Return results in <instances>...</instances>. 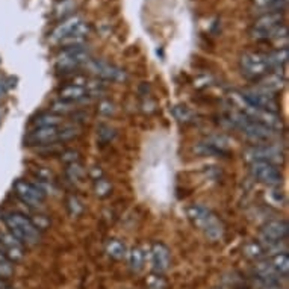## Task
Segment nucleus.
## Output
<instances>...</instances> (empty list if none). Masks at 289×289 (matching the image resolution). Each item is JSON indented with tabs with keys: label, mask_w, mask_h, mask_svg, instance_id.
I'll use <instances>...</instances> for the list:
<instances>
[{
	"label": "nucleus",
	"mask_w": 289,
	"mask_h": 289,
	"mask_svg": "<svg viewBox=\"0 0 289 289\" xmlns=\"http://www.w3.org/2000/svg\"><path fill=\"white\" fill-rule=\"evenodd\" d=\"M2 220L8 227L9 233L18 239L23 245H35L41 241L39 230L33 225L32 220H29L26 215L18 212H5L2 215Z\"/></svg>",
	"instance_id": "obj_1"
},
{
	"label": "nucleus",
	"mask_w": 289,
	"mask_h": 289,
	"mask_svg": "<svg viewBox=\"0 0 289 289\" xmlns=\"http://www.w3.org/2000/svg\"><path fill=\"white\" fill-rule=\"evenodd\" d=\"M187 215L195 227H198L206 233V236L211 241H218L223 236L224 229L221 221L208 208L201 204H193L187 209Z\"/></svg>",
	"instance_id": "obj_2"
},
{
	"label": "nucleus",
	"mask_w": 289,
	"mask_h": 289,
	"mask_svg": "<svg viewBox=\"0 0 289 289\" xmlns=\"http://www.w3.org/2000/svg\"><path fill=\"white\" fill-rule=\"evenodd\" d=\"M230 121L239 129L249 139L255 141V142H262V141H268L273 138L274 132L270 129L263 128L262 125H259L256 121H253L252 118H249L245 114L242 112H235L230 115Z\"/></svg>",
	"instance_id": "obj_3"
},
{
	"label": "nucleus",
	"mask_w": 289,
	"mask_h": 289,
	"mask_svg": "<svg viewBox=\"0 0 289 289\" xmlns=\"http://www.w3.org/2000/svg\"><path fill=\"white\" fill-rule=\"evenodd\" d=\"M91 58V53L87 47L84 46H76V47H67L64 52L56 58V68L58 70H74L80 64L88 63Z\"/></svg>",
	"instance_id": "obj_4"
},
{
	"label": "nucleus",
	"mask_w": 289,
	"mask_h": 289,
	"mask_svg": "<svg viewBox=\"0 0 289 289\" xmlns=\"http://www.w3.org/2000/svg\"><path fill=\"white\" fill-rule=\"evenodd\" d=\"M289 232V225L285 220H273L268 221L260 230V239L262 245H268V249H273L283 242L286 239Z\"/></svg>",
	"instance_id": "obj_5"
},
{
	"label": "nucleus",
	"mask_w": 289,
	"mask_h": 289,
	"mask_svg": "<svg viewBox=\"0 0 289 289\" xmlns=\"http://www.w3.org/2000/svg\"><path fill=\"white\" fill-rule=\"evenodd\" d=\"M242 98L247 101L249 106H253L256 109H263V111H270V112H276L279 111V101L274 94L266 93L260 88H253V90H245L241 93Z\"/></svg>",
	"instance_id": "obj_6"
},
{
	"label": "nucleus",
	"mask_w": 289,
	"mask_h": 289,
	"mask_svg": "<svg viewBox=\"0 0 289 289\" xmlns=\"http://www.w3.org/2000/svg\"><path fill=\"white\" fill-rule=\"evenodd\" d=\"M241 70L250 79H262L270 73L268 65L265 61V55L260 53H244L241 56Z\"/></svg>",
	"instance_id": "obj_7"
},
{
	"label": "nucleus",
	"mask_w": 289,
	"mask_h": 289,
	"mask_svg": "<svg viewBox=\"0 0 289 289\" xmlns=\"http://www.w3.org/2000/svg\"><path fill=\"white\" fill-rule=\"evenodd\" d=\"M14 191L23 203H26L31 208H39L46 198V194L39 187H35L33 183H29L26 180H17L14 183Z\"/></svg>",
	"instance_id": "obj_8"
},
{
	"label": "nucleus",
	"mask_w": 289,
	"mask_h": 289,
	"mask_svg": "<svg viewBox=\"0 0 289 289\" xmlns=\"http://www.w3.org/2000/svg\"><path fill=\"white\" fill-rule=\"evenodd\" d=\"M247 161L250 162H270V163H282L283 161V153L279 147L273 144H265V146H256L247 150L245 153Z\"/></svg>",
	"instance_id": "obj_9"
},
{
	"label": "nucleus",
	"mask_w": 289,
	"mask_h": 289,
	"mask_svg": "<svg viewBox=\"0 0 289 289\" xmlns=\"http://www.w3.org/2000/svg\"><path fill=\"white\" fill-rule=\"evenodd\" d=\"M253 177L266 185H279L282 182V173L277 165L270 162H252L250 168Z\"/></svg>",
	"instance_id": "obj_10"
},
{
	"label": "nucleus",
	"mask_w": 289,
	"mask_h": 289,
	"mask_svg": "<svg viewBox=\"0 0 289 289\" xmlns=\"http://www.w3.org/2000/svg\"><path fill=\"white\" fill-rule=\"evenodd\" d=\"M283 14L282 12H265L262 14L255 23V28L252 31V36L256 39H268L270 32L282 25Z\"/></svg>",
	"instance_id": "obj_11"
},
{
	"label": "nucleus",
	"mask_w": 289,
	"mask_h": 289,
	"mask_svg": "<svg viewBox=\"0 0 289 289\" xmlns=\"http://www.w3.org/2000/svg\"><path fill=\"white\" fill-rule=\"evenodd\" d=\"M0 244L3 247V252L8 257V260L20 262L25 257V250L23 244L15 239L11 233H0Z\"/></svg>",
	"instance_id": "obj_12"
},
{
	"label": "nucleus",
	"mask_w": 289,
	"mask_h": 289,
	"mask_svg": "<svg viewBox=\"0 0 289 289\" xmlns=\"http://www.w3.org/2000/svg\"><path fill=\"white\" fill-rule=\"evenodd\" d=\"M59 128H36L28 136L29 146H52L58 141Z\"/></svg>",
	"instance_id": "obj_13"
},
{
	"label": "nucleus",
	"mask_w": 289,
	"mask_h": 289,
	"mask_svg": "<svg viewBox=\"0 0 289 289\" xmlns=\"http://www.w3.org/2000/svg\"><path fill=\"white\" fill-rule=\"evenodd\" d=\"M152 265L158 274L165 273L170 266V252L161 242L152 245Z\"/></svg>",
	"instance_id": "obj_14"
},
{
	"label": "nucleus",
	"mask_w": 289,
	"mask_h": 289,
	"mask_svg": "<svg viewBox=\"0 0 289 289\" xmlns=\"http://www.w3.org/2000/svg\"><path fill=\"white\" fill-rule=\"evenodd\" d=\"M87 96H90V91L87 88V82L85 84H70V85H65L64 88L59 90V98L64 100V101H68V103L80 101Z\"/></svg>",
	"instance_id": "obj_15"
},
{
	"label": "nucleus",
	"mask_w": 289,
	"mask_h": 289,
	"mask_svg": "<svg viewBox=\"0 0 289 289\" xmlns=\"http://www.w3.org/2000/svg\"><path fill=\"white\" fill-rule=\"evenodd\" d=\"M288 58L289 53L286 47L277 49V50L265 55V61H266L270 73H279V74H282V71L285 70V67L288 64Z\"/></svg>",
	"instance_id": "obj_16"
},
{
	"label": "nucleus",
	"mask_w": 289,
	"mask_h": 289,
	"mask_svg": "<svg viewBox=\"0 0 289 289\" xmlns=\"http://www.w3.org/2000/svg\"><path fill=\"white\" fill-rule=\"evenodd\" d=\"M91 68L93 71L96 73L97 76H100L101 79L105 80H112V82H117V80H123L125 79V73L114 67V65L105 64V63H93L91 64Z\"/></svg>",
	"instance_id": "obj_17"
},
{
	"label": "nucleus",
	"mask_w": 289,
	"mask_h": 289,
	"mask_svg": "<svg viewBox=\"0 0 289 289\" xmlns=\"http://www.w3.org/2000/svg\"><path fill=\"white\" fill-rule=\"evenodd\" d=\"M286 84V79L279 74V73H268L265 74L262 79H260V84L257 88L266 91V93H271V94H276L277 91H280Z\"/></svg>",
	"instance_id": "obj_18"
},
{
	"label": "nucleus",
	"mask_w": 289,
	"mask_h": 289,
	"mask_svg": "<svg viewBox=\"0 0 289 289\" xmlns=\"http://www.w3.org/2000/svg\"><path fill=\"white\" fill-rule=\"evenodd\" d=\"M79 22H82L79 17H71V18L63 22V23L53 31V33H52V39H53V41H61V39H64L65 36H68L70 33L73 32V29L77 26Z\"/></svg>",
	"instance_id": "obj_19"
},
{
	"label": "nucleus",
	"mask_w": 289,
	"mask_h": 289,
	"mask_svg": "<svg viewBox=\"0 0 289 289\" xmlns=\"http://www.w3.org/2000/svg\"><path fill=\"white\" fill-rule=\"evenodd\" d=\"M270 263H271V266L276 270V273H277L279 276H286V274H288L289 257L285 252H283V253H277V255H274V256L271 257Z\"/></svg>",
	"instance_id": "obj_20"
},
{
	"label": "nucleus",
	"mask_w": 289,
	"mask_h": 289,
	"mask_svg": "<svg viewBox=\"0 0 289 289\" xmlns=\"http://www.w3.org/2000/svg\"><path fill=\"white\" fill-rule=\"evenodd\" d=\"M63 118L58 114L53 112H47V114H41L36 120H35V126L36 128H58L61 125Z\"/></svg>",
	"instance_id": "obj_21"
},
{
	"label": "nucleus",
	"mask_w": 289,
	"mask_h": 289,
	"mask_svg": "<svg viewBox=\"0 0 289 289\" xmlns=\"http://www.w3.org/2000/svg\"><path fill=\"white\" fill-rule=\"evenodd\" d=\"M128 259L130 268H132L135 273H138V271L142 270V266H144V253L141 252L139 247H133V249L129 252Z\"/></svg>",
	"instance_id": "obj_22"
},
{
	"label": "nucleus",
	"mask_w": 289,
	"mask_h": 289,
	"mask_svg": "<svg viewBox=\"0 0 289 289\" xmlns=\"http://www.w3.org/2000/svg\"><path fill=\"white\" fill-rule=\"evenodd\" d=\"M244 255L249 257V259H255L259 260L265 256V247L259 242H249L245 247H244Z\"/></svg>",
	"instance_id": "obj_23"
},
{
	"label": "nucleus",
	"mask_w": 289,
	"mask_h": 289,
	"mask_svg": "<svg viewBox=\"0 0 289 289\" xmlns=\"http://www.w3.org/2000/svg\"><path fill=\"white\" fill-rule=\"evenodd\" d=\"M106 252H108L109 256L114 257V259H123L126 256V247L120 241H115V239L108 244Z\"/></svg>",
	"instance_id": "obj_24"
},
{
	"label": "nucleus",
	"mask_w": 289,
	"mask_h": 289,
	"mask_svg": "<svg viewBox=\"0 0 289 289\" xmlns=\"http://www.w3.org/2000/svg\"><path fill=\"white\" fill-rule=\"evenodd\" d=\"M67 176L70 177V180L79 182V180L85 176V171H84V168L76 162V163H70V165H68V168H67Z\"/></svg>",
	"instance_id": "obj_25"
},
{
	"label": "nucleus",
	"mask_w": 289,
	"mask_h": 289,
	"mask_svg": "<svg viewBox=\"0 0 289 289\" xmlns=\"http://www.w3.org/2000/svg\"><path fill=\"white\" fill-rule=\"evenodd\" d=\"M173 114H174V117L179 120V121H191V118L194 117V114L190 111V108H187V106H174L173 108Z\"/></svg>",
	"instance_id": "obj_26"
},
{
	"label": "nucleus",
	"mask_w": 289,
	"mask_h": 289,
	"mask_svg": "<svg viewBox=\"0 0 289 289\" xmlns=\"http://www.w3.org/2000/svg\"><path fill=\"white\" fill-rule=\"evenodd\" d=\"M67 204H68V211H70V214H71L73 217L80 215L82 211H84V206H82V203H80V200H79L77 197H73V195H71V197L68 198Z\"/></svg>",
	"instance_id": "obj_27"
},
{
	"label": "nucleus",
	"mask_w": 289,
	"mask_h": 289,
	"mask_svg": "<svg viewBox=\"0 0 289 289\" xmlns=\"http://www.w3.org/2000/svg\"><path fill=\"white\" fill-rule=\"evenodd\" d=\"M94 191L98 197H106L108 194L111 193V183L106 179H96Z\"/></svg>",
	"instance_id": "obj_28"
},
{
	"label": "nucleus",
	"mask_w": 289,
	"mask_h": 289,
	"mask_svg": "<svg viewBox=\"0 0 289 289\" xmlns=\"http://www.w3.org/2000/svg\"><path fill=\"white\" fill-rule=\"evenodd\" d=\"M77 135H79V128H76V126H67V128L59 129L58 141H67V139H71V138H74Z\"/></svg>",
	"instance_id": "obj_29"
},
{
	"label": "nucleus",
	"mask_w": 289,
	"mask_h": 289,
	"mask_svg": "<svg viewBox=\"0 0 289 289\" xmlns=\"http://www.w3.org/2000/svg\"><path fill=\"white\" fill-rule=\"evenodd\" d=\"M147 286L149 289H165L167 283L159 274H153V276L147 277Z\"/></svg>",
	"instance_id": "obj_30"
},
{
	"label": "nucleus",
	"mask_w": 289,
	"mask_h": 289,
	"mask_svg": "<svg viewBox=\"0 0 289 289\" xmlns=\"http://www.w3.org/2000/svg\"><path fill=\"white\" fill-rule=\"evenodd\" d=\"M73 108H71V103H68V101H64V100H61V101H56V103H53V108H52V111H53V114H64V112H68V111H71Z\"/></svg>",
	"instance_id": "obj_31"
},
{
	"label": "nucleus",
	"mask_w": 289,
	"mask_h": 289,
	"mask_svg": "<svg viewBox=\"0 0 289 289\" xmlns=\"http://www.w3.org/2000/svg\"><path fill=\"white\" fill-rule=\"evenodd\" d=\"M266 198H268L274 206H282V204L285 203V197H283V194L280 193V191H271V193H268Z\"/></svg>",
	"instance_id": "obj_32"
},
{
	"label": "nucleus",
	"mask_w": 289,
	"mask_h": 289,
	"mask_svg": "<svg viewBox=\"0 0 289 289\" xmlns=\"http://www.w3.org/2000/svg\"><path fill=\"white\" fill-rule=\"evenodd\" d=\"M100 112H101V114H106V115L114 114V105H112L111 101H103V103L100 105Z\"/></svg>",
	"instance_id": "obj_33"
},
{
	"label": "nucleus",
	"mask_w": 289,
	"mask_h": 289,
	"mask_svg": "<svg viewBox=\"0 0 289 289\" xmlns=\"http://www.w3.org/2000/svg\"><path fill=\"white\" fill-rule=\"evenodd\" d=\"M77 156H79V155H77L76 152H67V153L63 155V161L68 162V163H76L77 159H79Z\"/></svg>",
	"instance_id": "obj_34"
},
{
	"label": "nucleus",
	"mask_w": 289,
	"mask_h": 289,
	"mask_svg": "<svg viewBox=\"0 0 289 289\" xmlns=\"http://www.w3.org/2000/svg\"><path fill=\"white\" fill-rule=\"evenodd\" d=\"M5 260H8V257H6L5 252H3V247H0V262H5Z\"/></svg>",
	"instance_id": "obj_35"
},
{
	"label": "nucleus",
	"mask_w": 289,
	"mask_h": 289,
	"mask_svg": "<svg viewBox=\"0 0 289 289\" xmlns=\"http://www.w3.org/2000/svg\"><path fill=\"white\" fill-rule=\"evenodd\" d=\"M5 289H12V288H11V286H8V288H5Z\"/></svg>",
	"instance_id": "obj_36"
}]
</instances>
